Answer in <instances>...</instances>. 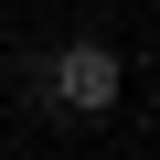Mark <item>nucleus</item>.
<instances>
[{
  "label": "nucleus",
  "instance_id": "nucleus-1",
  "mask_svg": "<svg viewBox=\"0 0 160 160\" xmlns=\"http://www.w3.org/2000/svg\"><path fill=\"white\" fill-rule=\"evenodd\" d=\"M43 96H53L64 118H107V107L128 96V64H118V43H53V64H43Z\"/></svg>",
  "mask_w": 160,
  "mask_h": 160
},
{
  "label": "nucleus",
  "instance_id": "nucleus-2",
  "mask_svg": "<svg viewBox=\"0 0 160 160\" xmlns=\"http://www.w3.org/2000/svg\"><path fill=\"white\" fill-rule=\"evenodd\" d=\"M0 86H11V75H0Z\"/></svg>",
  "mask_w": 160,
  "mask_h": 160
}]
</instances>
